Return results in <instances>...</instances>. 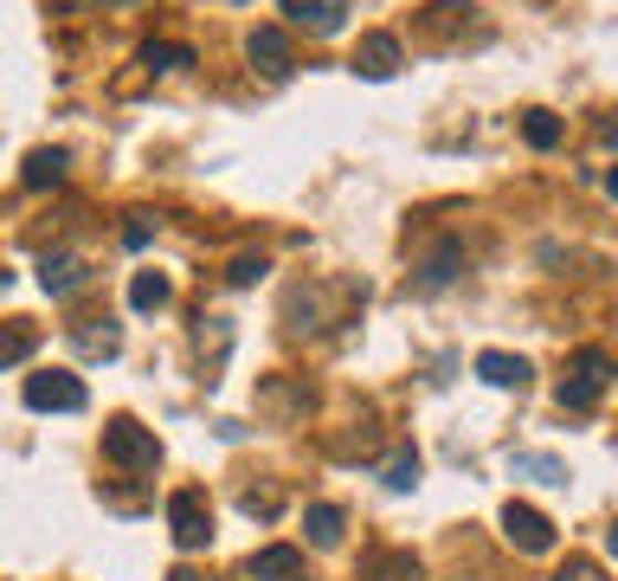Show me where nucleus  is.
I'll list each match as a JSON object with an SVG mask.
<instances>
[{
  "label": "nucleus",
  "instance_id": "nucleus-1",
  "mask_svg": "<svg viewBox=\"0 0 618 581\" xmlns=\"http://www.w3.org/2000/svg\"><path fill=\"white\" fill-rule=\"evenodd\" d=\"M606 387H612V355L606 349H580L567 362V375H561V407L567 414H593L606 401Z\"/></svg>",
  "mask_w": 618,
  "mask_h": 581
},
{
  "label": "nucleus",
  "instance_id": "nucleus-2",
  "mask_svg": "<svg viewBox=\"0 0 618 581\" xmlns=\"http://www.w3.org/2000/svg\"><path fill=\"white\" fill-rule=\"evenodd\" d=\"M104 459L123 465V471H155V465H161V439H155V426L116 414V421L104 426Z\"/></svg>",
  "mask_w": 618,
  "mask_h": 581
},
{
  "label": "nucleus",
  "instance_id": "nucleus-3",
  "mask_svg": "<svg viewBox=\"0 0 618 581\" xmlns=\"http://www.w3.org/2000/svg\"><path fill=\"white\" fill-rule=\"evenodd\" d=\"M168 537H175V549H207L213 542V504L200 498V491H175L168 498Z\"/></svg>",
  "mask_w": 618,
  "mask_h": 581
},
{
  "label": "nucleus",
  "instance_id": "nucleus-4",
  "mask_svg": "<svg viewBox=\"0 0 618 581\" xmlns=\"http://www.w3.org/2000/svg\"><path fill=\"white\" fill-rule=\"evenodd\" d=\"M27 407H33V414H77V407H84V382L65 375V369L27 375Z\"/></svg>",
  "mask_w": 618,
  "mask_h": 581
},
{
  "label": "nucleus",
  "instance_id": "nucleus-5",
  "mask_svg": "<svg viewBox=\"0 0 618 581\" xmlns=\"http://www.w3.org/2000/svg\"><path fill=\"white\" fill-rule=\"evenodd\" d=\"M503 537H510L522 556H547V549H554V523H547L535 504H503Z\"/></svg>",
  "mask_w": 618,
  "mask_h": 581
},
{
  "label": "nucleus",
  "instance_id": "nucleus-6",
  "mask_svg": "<svg viewBox=\"0 0 618 581\" xmlns=\"http://www.w3.org/2000/svg\"><path fill=\"white\" fill-rule=\"evenodd\" d=\"M39 284H45L52 298H72V291L91 284V266H84L77 252H45V259H39Z\"/></svg>",
  "mask_w": 618,
  "mask_h": 581
},
{
  "label": "nucleus",
  "instance_id": "nucleus-7",
  "mask_svg": "<svg viewBox=\"0 0 618 581\" xmlns=\"http://www.w3.org/2000/svg\"><path fill=\"white\" fill-rule=\"evenodd\" d=\"M245 59H252L258 72L284 77L291 72V39H284V27H258V33L245 39Z\"/></svg>",
  "mask_w": 618,
  "mask_h": 581
},
{
  "label": "nucleus",
  "instance_id": "nucleus-8",
  "mask_svg": "<svg viewBox=\"0 0 618 581\" xmlns=\"http://www.w3.org/2000/svg\"><path fill=\"white\" fill-rule=\"evenodd\" d=\"M458 271H464V246H458V239H438L432 252L419 259V291H444Z\"/></svg>",
  "mask_w": 618,
  "mask_h": 581
},
{
  "label": "nucleus",
  "instance_id": "nucleus-9",
  "mask_svg": "<svg viewBox=\"0 0 618 581\" xmlns=\"http://www.w3.org/2000/svg\"><path fill=\"white\" fill-rule=\"evenodd\" d=\"M355 72H362V77H394V72H400V39H394V33H367L362 45H355Z\"/></svg>",
  "mask_w": 618,
  "mask_h": 581
},
{
  "label": "nucleus",
  "instance_id": "nucleus-10",
  "mask_svg": "<svg viewBox=\"0 0 618 581\" xmlns=\"http://www.w3.org/2000/svg\"><path fill=\"white\" fill-rule=\"evenodd\" d=\"M245 575H252V581H296V575H303V549L271 542V549H258L252 562H245Z\"/></svg>",
  "mask_w": 618,
  "mask_h": 581
},
{
  "label": "nucleus",
  "instance_id": "nucleus-11",
  "mask_svg": "<svg viewBox=\"0 0 618 581\" xmlns=\"http://www.w3.org/2000/svg\"><path fill=\"white\" fill-rule=\"evenodd\" d=\"M476 375L490 387H528V362L510 355V349H483V355H476Z\"/></svg>",
  "mask_w": 618,
  "mask_h": 581
},
{
  "label": "nucleus",
  "instance_id": "nucleus-12",
  "mask_svg": "<svg viewBox=\"0 0 618 581\" xmlns=\"http://www.w3.org/2000/svg\"><path fill=\"white\" fill-rule=\"evenodd\" d=\"M291 27H310V33H342V0H284Z\"/></svg>",
  "mask_w": 618,
  "mask_h": 581
},
{
  "label": "nucleus",
  "instance_id": "nucleus-13",
  "mask_svg": "<svg viewBox=\"0 0 618 581\" xmlns=\"http://www.w3.org/2000/svg\"><path fill=\"white\" fill-rule=\"evenodd\" d=\"M59 181H65V149H33V155H27V168H20V188L45 194V188H59Z\"/></svg>",
  "mask_w": 618,
  "mask_h": 581
},
{
  "label": "nucleus",
  "instance_id": "nucleus-14",
  "mask_svg": "<svg viewBox=\"0 0 618 581\" xmlns=\"http://www.w3.org/2000/svg\"><path fill=\"white\" fill-rule=\"evenodd\" d=\"M72 343H77V355H116V349H123V330L104 323V317H91V323L72 330Z\"/></svg>",
  "mask_w": 618,
  "mask_h": 581
},
{
  "label": "nucleus",
  "instance_id": "nucleus-15",
  "mask_svg": "<svg viewBox=\"0 0 618 581\" xmlns=\"http://www.w3.org/2000/svg\"><path fill=\"white\" fill-rule=\"evenodd\" d=\"M168 298H175V284H168V278H161V271H136V278H129V304L143 310H168Z\"/></svg>",
  "mask_w": 618,
  "mask_h": 581
},
{
  "label": "nucleus",
  "instance_id": "nucleus-16",
  "mask_svg": "<svg viewBox=\"0 0 618 581\" xmlns=\"http://www.w3.org/2000/svg\"><path fill=\"white\" fill-rule=\"evenodd\" d=\"M510 471L535 478V485H567V465L554 459V453H510Z\"/></svg>",
  "mask_w": 618,
  "mask_h": 581
},
{
  "label": "nucleus",
  "instance_id": "nucleus-17",
  "mask_svg": "<svg viewBox=\"0 0 618 581\" xmlns=\"http://www.w3.org/2000/svg\"><path fill=\"white\" fill-rule=\"evenodd\" d=\"M303 523H310V542H316V549H335V542H342V510H335V504H310Z\"/></svg>",
  "mask_w": 618,
  "mask_h": 581
},
{
  "label": "nucleus",
  "instance_id": "nucleus-18",
  "mask_svg": "<svg viewBox=\"0 0 618 581\" xmlns=\"http://www.w3.org/2000/svg\"><path fill=\"white\" fill-rule=\"evenodd\" d=\"M181 65H193L187 45H161V39H148L143 45V72H181Z\"/></svg>",
  "mask_w": 618,
  "mask_h": 581
},
{
  "label": "nucleus",
  "instance_id": "nucleus-19",
  "mask_svg": "<svg viewBox=\"0 0 618 581\" xmlns=\"http://www.w3.org/2000/svg\"><path fill=\"white\" fill-rule=\"evenodd\" d=\"M380 478H387V491H412V485H419V453H394V459L380 465Z\"/></svg>",
  "mask_w": 618,
  "mask_h": 581
},
{
  "label": "nucleus",
  "instance_id": "nucleus-20",
  "mask_svg": "<svg viewBox=\"0 0 618 581\" xmlns=\"http://www.w3.org/2000/svg\"><path fill=\"white\" fill-rule=\"evenodd\" d=\"M522 136H528L535 149H554V143H561V116H554V111H528V116H522Z\"/></svg>",
  "mask_w": 618,
  "mask_h": 581
},
{
  "label": "nucleus",
  "instance_id": "nucleus-21",
  "mask_svg": "<svg viewBox=\"0 0 618 581\" xmlns=\"http://www.w3.org/2000/svg\"><path fill=\"white\" fill-rule=\"evenodd\" d=\"M193 343H200V355L213 349V362H219V355L232 349V323H226V317H200V330H193Z\"/></svg>",
  "mask_w": 618,
  "mask_h": 581
},
{
  "label": "nucleus",
  "instance_id": "nucleus-22",
  "mask_svg": "<svg viewBox=\"0 0 618 581\" xmlns=\"http://www.w3.org/2000/svg\"><path fill=\"white\" fill-rule=\"evenodd\" d=\"M27 355H33V330H0V369L27 362Z\"/></svg>",
  "mask_w": 618,
  "mask_h": 581
},
{
  "label": "nucleus",
  "instance_id": "nucleus-23",
  "mask_svg": "<svg viewBox=\"0 0 618 581\" xmlns=\"http://www.w3.org/2000/svg\"><path fill=\"white\" fill-rule=\"evenodd\" d=\"M264 252H239V259H232V271H226V278H232V284H258V278H264Z\"/></svg>",
  "mask_w": 618,
  "mask_h": 581
},
{
  "label": "nucleus",
  "instance_id": "nucleus-24",
  "mask_svg": "<svg viewBox=\"0 0 618 581\" xmlns=\"http://www.w3.org/2000/svg\"><path fill=\"white\" fill-rule=\"evenodd\" d=\"M148 239H155V220H148V214H129V227H123V246H129V252H143Z\"/></svg>",
  "mask_w": 618,
  "mask_h": 581
},
{
  "label": "nucleus",
  "instance_id": "nucleus-25",
  "mask_svg": "<svg viewBox=\"0 0 618 581\" xmlns=\"http://www.w3.org/2000/svg\"><path fill=\"white\" fill-rule=\"evenodd\" d=\"M554 581H606V569H599L593 556H574V562H567V569H561Z\"/></svg>",
  "mask_w": 618,
  "mask_h": 581
},
{
  "label": "nucleus",
  "instance_id": "nucleus-26",
  "mask_svg": "<svg viewBox=\"0 0 618 581\" xmlns=\"http://www.w3.org/2000/svg\"><path fill=\"white\" fill-rule=\"evenodd\" d=\"M245 517H277V491H245Z\"/></svg>",
  "mask_w": 618,
  "mask_h": 581
},
{
  "label": "nucleus",
  "instance_id": "nucleus-27",
  "mask_svg": "<svg viewBox=\"0 0 618 581\" xmlns=\"http://www.w3.org/2000/svg\"><path fill=\"white\" fill-rule=\"evenodd\" d=\"M168 581H200V575H193V569H175V575H168Z\"/></svg>",
  "mask_w": 618,
  "mask_h": 581
}]
</instances>
